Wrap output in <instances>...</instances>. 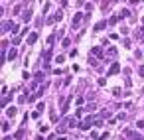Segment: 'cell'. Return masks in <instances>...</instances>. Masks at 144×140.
I'll use <instances>...</instances> for the list:
<instances>
[{
    "label": "cell",
    "instance_id": "277c9868",
    "mask_svg": "<svg viewBox=\"0 0 144 140\" xmlns=\"http://www.w3.org/2000/svg\"><path fill=\"white\" fill-rule=\"evenodd\" d=\"M113 2H115V0H103V2H101V10H103V12H107V10L113 6Z\"/></svg>",
    "mask_w": 144,
    "mask_h": 140
},
{
    "label": "cell",
    "instance_id": "9c48e42d",
    "mask_svg": "<svg viewBox=\"0 0 144 140\" xmlns=\"http://www.w3.org/2000/svg\"><path fill=\"white\" fill-rule=\"evenodd\" d=\"M36 40H38V34H36V32H32L30 36H28V45H32V44H36Z\"/></svg>",
    "mask_w": 144,
    "mask_h": 140
},
{
    "label": "cell",
    "instance_id": "6da1fadb",
    "mask_svg": "<svg viewBox=\"0 0 144 140\" xmlns=\"http://www.w3.org/2000/svg\"><path fill=\"white\" fill-rule=\"evenodd\" d=\"M118 71H121V63L113 61V65H111V67H109V71H107V77H113V75H117Z\"/></svg>",
    "mask_w": 144,
    "mask_h": 140
},
{
    "label": "cell",
    "instance_id": "484cf974",
    "mask_svg": "<svg viewBox=\"0 0 144 140\" xmlns=\"http://www.w3.org/2000/svg\"><path fill=\"white\" fill-rule=\"evenodd\" d=\"M138 73H140V77H144V65H140V67H138Z\"/></svg>",
    "mask_w": 144,
    "mask_h": 140
},
{
    "label": "cell",
    "instance_id": "30bf717a",
    "mask_svg": "<svg viewBox=\"0 0 144 140\" xmlns=\"http://www.w3.org/2000/svg\"><path fill=\"white\" fill-rule=\"evenodd\" d=\"M16 113H18V108H16V107H8V108H6V114H8V117H16Z\"/></svg>",
    "mask_w": 144,
    "mask_h": 140
},
{
    "label": "cell",
    "instance_id": "4316f807",
    "mask_svg": "<svg viewBox=\"0 0 144 140\" xmlns=\"http://www.w3.org/2000/svg\"><path fill=\"white\" fill-rule=\"evenodd\" d=\"M2 140H12V138H10V136H4V138H2Z\"/></svg>",
    "mask_w": 144,
    "mask_h": 140
},
{
    "label": "cell",
    "instance_id": "f1b7e54d",
    "mask_svg": "<svg viewBox=\"0 0 144 140\" xmlns=\"http://www.w3.org/2000/svg\"><path fill=\"white\" fill-rule=\"evenodd\" d=\"M142 22H144V18H142Z\"/></svg>",
    "mask_w": 144,
    "mask_h": 140
},
{
    "label": "cell",
    "instance_id": "8fae6325",
    "mask_svg": "<svg viewBox=\"0 0 144 140\" xmlns=\"http://www.w3.org/2000/svg\"><path fill=\"white\" fill-rule=\"evenodd\" d=\"M121 20H122V16H121V14H117V16H113V18L109 20V26H113V24H117V22H121Z\"/></svg>",
    "mask_w": 144,
    "mask_h": 140
},
{
    "label": "cell",
    "instance_id": "ba28073f",
    "mask_svg": "<svg viewBox=\"0 0 144 140\" xmlns=\"http://www.w3.org/2000/svg\"><path fill=\"white\" fill-rule=\"evenodd\" d=\"M81 20H83V14L81 12H79V14H75V16H73V28H75V26H79V22H81Z\"/></svg>",
    "mask_w": 144,
    "mask_h": 140
},
{
    "label": "cell",
    "instance_id": "d4e9b609",
    "mask_svg": "<svg viewBox=\"0 0 144 140\" xmlns=\"http://www.w3.org/2000/svg\"><path fill=\"white\" fill-rule=\"evenodd\" d=\"M136 128H144V120H138V122H136Z\"/></svg>",
    "mask_w": 144,
    "mask_h": 140
},
{
    "label": "cell",
    "instance_id": "83f0119b",
    "mask_svg": "<svg viewBox=\"0 0 144 140\" xmlns=\"http://www.w3.org/2000/svg\"><path fill=\"white\" fill-rule=\"evenodd\" d=\"M136 140H144V138H142V136H138V138H136Z\"/></svg>",
    "mask_w": 144,
    "mask_h": 140
},
{
    "label": "cell",
    "instance_id": "8992f818",
    "mask_svg": "<svg viewBox=\"0 0 144 140\" xmlns=\"http://www.w3.org/2000/svg\"><path fill=\"white\" fill-rule=\"evenodd\" d=\"M22 20H24L26 24L32 20V10H30V8H28V10H24V14H22Z\"/></svg>",
    "mask_w": 144,
    "mask_h": 140
},
{
    "label": "cell",
    "instance_id": "9a60e30c",
    "mask_svg": "<svg viewBox=\"0 0 144 140\" xmlns=\"http://www.w3.org/2000/svg\"><path fill=\"white\" fill-rule=\"evenodd\" d=\"M16 55H18V51H16V50H10V51H8V59H10V61H12Z\"/></svg>",
    "mask_w": 144,
    "mask_h": 140
},
{
    "label": "cell",
    "instance_id": "2e32d148",
    "mask_svg": "<svg viewBox=\"0 0 144 140\" xmlns=\"http://www.w3.org/2000/svg\"><path fill=\"white\" fill-rule=\"evenodd\" d=\"M118 14H121V16H122V18H128V16H130V10H121V12H118Z\"/></svg>",
    "mask_w": 144,
    "mask_h": 140
},
{
    "label": "cell",
    "instance_id": "cb8c5ba5",
    "mask_svg": "<svg viewBox=\"0 0 144 140\" xmlns=\"http://www.w3.org/2000/svg\"><path fill=\"white\" fill-rule=\"evenodd\" d=\"M44 108H45L44 103H40V105H38V113H44Z\"/></svg>",
    "mask_w": 144,
    "mask_h": 140
},
{
    "label": "cell",
    "instance_id": "44dd1931",
    "mask_svg": "<svg viewBox=\"0 0 144 140\" xmlns=\"http://www.w3.org/2000/svg\"><path fill=\"white\" fill-rule=\"evenodd\" d=\"M69 45H71V40H67V38H65V40H63V47H69Z\"/></svg>",
    "mask_w": 144,
    "mask_h": 140
},
{
    "label": "cell",
    "instance_id": "603a6c76",
    "mask_svg": "<svg viewBox=\"0 0 144 140\" xmlns=\"http://www.w3.org/2000/svg\"><path fill=\"white\" fill-rule=\"evenodd\" d=\"M95 108H97L95 105H87V107H85V111H89V113H91V111H95Z\"/></svg>",
    "mask_w": 144,
    "mask_h": 140
},
{
    "label": "cell",
    "instance_id": "e0dca14e",
    "mask_svg": "<svg viewBox=\"0 0 144 140\" xmlns=\"http://www.w3.org/2000/svg\"><path fill=\"white\" fill-rule=\"evenodd\" d=\"M63 61H65V57H63V55H57V57H55V63H59V65H61Z\"/></svg>",
    "mask_w": 144,
    "mask_h": 140
},
{
    "label": "cell",
    "instance_id": "f546056e",
    "mask_svg": "<svg viewBox=\"0 0 144 140\" xmlns=\"http://www.w3.org/2000/svg\"><path fill=\"white\" fill-rule=\"evenodd\" d=\"M41 2H44V0H41Z\"/></svg>",
    "mask_w": 144,
    "mask_h": 140
},
{
    "label": "cell",
    "instance_id": "7402d4cb",
    "mask_svg": "<svg viewBox=\"0 0 144 140\" xmlns=\"http://www.w3.org/2000/svg\"><path fill=\"white\" fill-rule=\"evenodd\" d=\"M122 44H124V47H130V40H128V38H124V40H122Z\"/></svg>",
    "mask_w": 144,
    "mask_h": 140
},
{
    "label": "cell",
    "instance_id": "ffe728a7",
    "mask_svg": "<svg viewBox=\"0 0 144 140\" xmlns=\"http://www.w3.org/2000/svg\"><path fill=\"white\" fill-rule=\"evenodd\" d=\"M22 136H24V130H18V132H16V136H14V138H16V140H20V138H22Z\"/></svg>",
    "mask_w": 144,
    "mask_h": 140
},
{
    "label": "cell",
    "instance_id": "5b68a950",
    "mask_svg": "<svg viewBox=\"0 0 144 140\" xmlns=\"http://www.w3.org/2000/svg\"><path fill=\"white\" fill-rule=\"evenodd\" d=\"M107 26H109V22H107V20H101L99 24H95V32H101V30H105Z\"/></svg>",
    "mask_w": 144,
    "mask_h": 140
},
{
    "label": "cell",
    "instance_id": "7a4b0ae2",
    "mask_svg": "<svg viewBox=\"0 0 144 140\" xmlns=\"http://www.w3.org/2000/svg\"><path fill=\"white\" fill-rule=\"evenodd\" d=\"M61 18H63V12L59 10V12H55L53 16H50V18L45 20V24H53V22H57V20H61Z\"/></svg>",
    "mask_w": 144,
    "mask_h": 140
},
{
    "label": "cell",
    "instance_id": "ac0fdd59",
    "mask_svg": "<svg viewBox=\"0 0 144 140\" xmlns=\"http://www.w3.org/2000/svg\"><path fill=\"white\" fill-rule=\"evenodd\" d=\"M2 130H4V132H8V130H10V124H8V122H6V120L2 122Z\"/></svg>",
    "mask_w": 144,
    "mask_h": 140
},
{
    "label": "cell",
    "instance_id": "5bb4252c",
    "mask_svg": "<svg viewBox=\"0 0 144 140\" xmlns=\"http://www.w3.org/2000/svg\"><path fill=\"white\" fill-rule=\"evenodd\" d=\"M34 81H36V83H41V81H44V73H36V77H34Z\"/></svg>",
    "mask_w": 144,
    "mask_h": 140
},
{
    "label": "cell",
    "instance_id": "4fadbf2b",
    "mask_svg": "<svg viewBox=\"0 0 144 140\" xmlns=\"http://www.w3.org/2000/svg\"><path fill=\"white\" fill-rule=\"evenodd\" d=\"M65 122H67V126H69V128H73V126L77 124V117H71V118H67Z\"/></svg>",
    "mask_w": 144,
    "mask_h": 140
},
{
    "label": "cell",
    "instance_id": "d6986e66",
    "mask_svg": "<svg viewBox=\"0 0 144 140\" xmlns=\"http://www.w3.org/2000/svg\"><path fill=\"white\" fill-rule=\"evenodd\" d=\"M89 63L93 65V67H97V59H95V57H91V55H89Z\"/></svg>",
    "mask_w": 144,
    "mask_h": 140
},
{
    "label": "cell",
    "instance_id": "52a82bcc",
    "mask_svg": "<svg viewBox=\"0 0 144 140\" xmlns=\"http://www.w3.org/2000/svg\"><path fill=\"white\" fill-rule=\"evenodd\" d=\"M134 36H136V40H138V41H144V26L136 30V34H134Z\"/></svg>",
    "mask_w": 144,
    "mask_h": 140
},
{
    "label": "cell",
    "instance_id": "7c38bea8",
    "mask_svg": "<svg viewBox=\"0 0 144 140\" xmlns=\"http://www.w3.org/2000/svg\"><path fill=\"white\" fill-rule=\"evenodd\" d=\"M91 53H93L95 57H103V50H101V47H93V50H91Z\"/></svg>",
    "mask_w": 144,
    "mask_h": 140
},
{
    "label": "cell",
    "instance_id": "3957f363",
    "mask_svg": "<svg viewBox=\"0 0 144 140\" xmlns=\"http://www.w3.org/2000/svg\"><path fill=\"white\" fill-rule=\"evenodd\" d=\"M117 53H118V50L115 45H109L107 47V57H117Z\"/></svg>",
    "mask_w": 144,
    "mask_h": 140
}]
</instances>
